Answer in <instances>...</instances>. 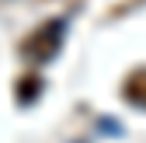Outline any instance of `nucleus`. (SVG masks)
Here are the masks:
<instances>
[{
  "instance_id": "1",
  "label": "nucleus",
  "mask_w": 146,
  "mask_h": 143,
  "mask_svg": "<svg viewBox=\"0 0 146 143\" xmlns=\"http://www.w3.org/2000/svg\"><path fill=\"white\" fill-rule=\"evenodd\" d=\"M59 42H63V21H45L42 28H35L21 42V52L35 63H45L59 52Z\"/></svg>"
},
{
  "instance_id": "2",
  "label": "nucleus",
  "mask_w": 146,
  "mask_h": 143,
  "mask_svg": "<svg viewBox=\"0 0 146 143\" xmlns=\"http://www.w3.org/2000/svg\"><path fill=\"white\" fill-rule=\"evenodd\" d=\"M125 98H129L132 105H139V108H146V70H132L129 77H125Z\"/></svg>"
},
{
  "instance_id": "3",
  "label": "nucleus",
  "mask_w": 146,
  "mask_h": 143,
  "mask_svg": "<svg viewBox=\"0 0 146 143\" xmlns=\"http://www.w3.org/2000/svg\"><path fill=\"white\" fill-rule=\"evenodd\" d=\"M38 91H42L38 74H28V77H21V80H17V101H21V105L35 101V98H38Z\"/></svg>"
}]
</instances>
